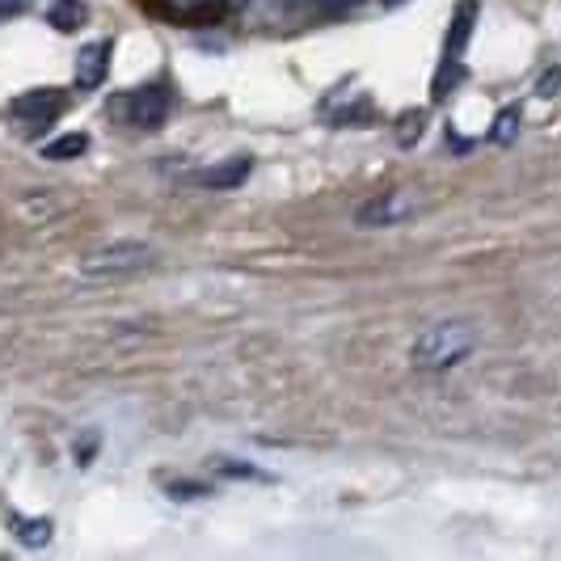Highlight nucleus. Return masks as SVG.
<instances>
[{
  "label": "nucleus",
  "mask_w": 561,
  "mask_h": 561,
  "mask_svg": "<svg viewBox=\"0 0 561 561\" xmlns=\"http://www.w3.org/2000/svg\"><path fill=\"white\" fill-rule=\"evenodd\" d=\"M419 123H422V114H405V118H401V127H405V131H401L397 140H401V144H414V140H419Z\"/></svg>",
  "instance_id": "nucleus-15"
},
{
  "label": "nucleus",
  "mask_w": 561,
  "mask_h": 561,
  "mask_svg": "<svg viewBox=\"0 0 561 561\" xmlns=\"http://www.w3.org/2000/svg\"><path fill=\"white\" fill-rule=\"evenodd\" d=\"M127 118H131V127H140V131H157L169 118V93L161 84H148V89L127 93Z\"/></svg>",
  "instance_id": "nucleus-5"
},
{
  "label": "nucleus",
  "mask_w": 561,
  "mask_h": 561,
  "mask_svg": "<svg viewBox=\"0 0 561 561\" xmlns=\"http://www.w3.org/2000/svg\"><path fill=\"white\" fill-rule=\"evenodd\" d=\"M553 89H561V68H549V72L540 77V84H536L540 98H553Z\"/></svg>",
  "instance_id": "nucleus-14"
},
{
  "label": "nucleus",
  "mask_w": 561,
  "mask_h": 561,
  "mask_svg": "<svg viewBox=\"0 0 561 561\" xmlns=\"http://www.w3.org/2000/svg\"><path fill=\"white\" fill-rule=\"evenodd\" d=\"M13 528H18V540L26 549H43L51 540V519H26V515H13Z\"/></svg>",
  "instance_id": "nucleus-11"
},
{
  "label": "nucleus",
  "mask_w": 561,
  "mask_h": 561,
  "mask_svg": "<svg viewBox=\"0 0 561 561\" xmlns=\"http://www.w3.org/2000/svg\"><path fill=\"white\" fill-rule=\"evenodd\" d=\"M152 245L144 241H114L102 250L84 253L81 257V279H123V275H136L144 266H152Z\"/></svg>",
  "instance_id": "nucleus-2"
},
{
  "label": "nucleus",
  "mask_w": 561,
  "mask_h": 561,
  "mask_svg": "<svg viewBox=\"0 0 561 561\" xmlns=\"http://www.w3.org/2000/svg\"><path fill=\"white\" fill-rule=\"evenodd\" d=\"M30 0H0V18H18Z\"/></svg>",
  "instance_id": "nucleus-16"
},
{
  "label": "nucleus",
  "mask_w": 561,
  "mask_h": 561,
  "mask_svg": "<svg viewBox=\"0 0 561 561\" xmlns=\"http://www.w3.org/2000/svg\"><path fill=\"white\" fill-rule=\"evenodd\" d=\"M321 4H330V9H346L351 0H321Z\"/></svg>",
  "instance_id": "nucleus-17"
},
{
  "label": "nucleus",
  "mask_w": 561,
  "mask_h": 561,
  "mask_svg": "<svg viewBox=\"0 0 561 561\" xmlns=\"http://www.w3.org/2000/svg\"><path fill=\"white\" fill-rule=\"evenodd\" d=\"M84 148H89V136L84 131H68V136H56V140L43 144V157L47 161H77Z\"/></svg>",
  "instance_id": "nucleus-10"
},
{
  "label": "nucleus",
  "mask_w": 561,
  "mask_h": 561,
  "mask_svg": "<svg viewBox=\"0 0 561 561\" xmlns=\"http://www.w3.org/2000/svg\"><path fill=\"white\" fill-rule=\"evenodd\" d=\"M515 136H519V111H515V106H506V111L494 118V127H490V140L503 144V148H506V144L515 140Z\"/></svg>",
  "instance_id": "nucleus-12"
},
{
  "label": "nucleus",
  "mask_w": 561,
  "mask_h": 561,
  "mask_svg": "<svg viewBox=\"0 0 561 561\" xmlns=\"http://www.w3.org/2000/svg\"><path fill=\"white\" fill-rule=\"evenodd\" d=\"M473 22H478V0H460L456 18H451V34L444 43V64H439V77H435V98H448L451 77H460V51L473 34Z\"/></svg>",
  "instance_id": "nucleus-3"
},
{
  "label": "nucleus",
  "mask_w": 561,
  "mask_h": 561,
  "mask_svg": "<svg viewBox=\"0 0 561 561\" xmlns=\"http://www.w3.org/2000/svg\"><path fill=\"white\" fill-rule=\"evenodd\" d=\"M253 161L250 157H228V161H220V165L203 169L195 182L198 186H207V191H237L245 178H250Z\"/></svg>",
  "instance_id": "nucleus-8"
},
{
  "label": "nucleus",
  "mask_w": 561,
  "mask_h": 561,
  "mask_svg": "<svg viewBox=\"0 0 561 561\" xmlns=\"http://www.w3.org/2000/svg\"><path fill=\"white\" fill-rule=\"evenodd\" d=\"M84 18H89L84 0H51V9H47V22H51L59 34H72L77 26H84Z\"/></svg>",
  "instance_id": "nucleus-9"
},
{
  "label": "nucleus",
  "mask_w": 561,
  "mask_h": 561,
  "mask_svg": "<svg viewBox=\"0 0 561 561\" xmlns=\"http://www.w3.org/2000/svg\"><path fill=\"white\" fill-rule=\"evenodd\" d=\"M419 211V203L410 191H389V195H376L367 198L364 207L355 211V225L359 228H393L401 220H410Z\"/></svg>",
  "instance_id": "nucleus-4"
},
{
  "label": "nucleus",
  "mask_w": 561,
  "mask_h": 561,
  "mask_svg": "<svg viewBox=\"0 0 561 561\" xmlns=\"http://www.w3.org/2000/svg\"><path fill=\"white\" fill-rule=\"evenodd\" d=\"M182 4H195V0H182Z\"/></svg>",
  "instance_id": "nucleus-18"
},
{
  "label": "nucleus",
  "mask_w": 561,
  "mask_h": 561,
  "mask_svg": "<svg viewBox=\"0 0 561 561\" xmlns=\"http://www.w3.org/2000/svg\"><path fill=\"white\" fill-rule=\"evenodd\" d=\"M106 68H111V43H84L81 51H77V68H72V77H77V89H98V84L106 81Z\"/></svg>",
  "instance_id": "nucleus-7"
},
{
  "label": "nucleus",
  "mask_w": 561,
  "mask_h": 561,
  "mask_svg": "<svg viewBox=\"0 0 561 561\" xmlns=\"http://www.w3.org/2000/svg\"><path fill=\"white\" fill-rule=\"evenodd\" d=\"M478 346V330L469 321H435L426 325L414 346H410V364L419 371H448V367L465 364Z\"/></svg>",
  "instance_id": "nucleus-1"
},
{
  "label": "nucleus",
  "mask_w": 561,
  "mask_h": 561,
  "mask_svg": "<svg viewBox=\"0 0 561 561\" xmlns=\"http://www.w3.org/2000/svg\"><path fill=\"white\" fill-rule=\"evenodd\" d=\"M13 118H22L26 127H51L64 111V98H59L56 89H34V93H22L13 106Z\"/></svg>",
  "instance_id": "nucleus-6"
},
{
  "label": "nucleus",
  "mask_w": 561,
  "mask_h": 561,
  "mask_svg": "<svg viewBox=\"0 0 561 561\" xmlns=\"http://www.w3.org/2000/svg\"><path fill=\"white\" fill-rule=\"evenodd\" d=\"M165 490L173 499H207V485H203V481L178 478V481H165Z\"/></svg>",
  "instance_id": "nucleus-13"
}]
</instances>
